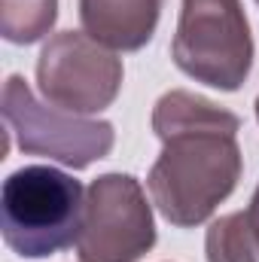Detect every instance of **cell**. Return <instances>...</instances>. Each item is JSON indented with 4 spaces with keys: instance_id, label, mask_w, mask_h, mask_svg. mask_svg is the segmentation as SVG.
<instances>
[{
    "instance_id": "1",
    "label": "cell",
    "mask_w": 259,
    "mask_h": 262,
    "mask_svg": "<svg viewBox=\"0 0 259 262\" xmlns=\"http://www.w3.org/2000/svg\"><path fill=\"white\" fill-rule=\"evenodd\" d=\"M153 131L162 140L146 177L153 204L180 229L201 226L241 180V119L195 92L171 89L153 107Z\"/></svg>"
},
{
    "instance_id": "2",
    "label": "cell",
    "mask_w": 259,
    "mask_h": 262,
    "mask_svg": "<svg viewBox=\"0 0 259 262\" xmlns=\"http://www.w3.org/2000/svg\"><path fill=\"white\" fill-rule=\"evenodd\" d=\"M85 189L52 165L12 171L0 189L3 241L25 259H46L76 244Z\"/></svg>"
},
{
    "instance_id": "3",
    "label": "cell",
    "mask_w": 259,
    "mask_h": 262,
    "mask_svg": "<svg viewBox=\"0 0 259 262\" xmlns=\"http://www.w3.org/2000/svg\"><path fill=\"white\" fill-rule=\"evenodd\" d=\"M171 55L195 82L220 92L241 89L253 67V37L241 0H183Z\"/></svg>"
},
{
    "instance_id": "4",
    "label": "cell",
    "mask_w": 259,
    "mask_h": 262,
    "mask_svg": "<svg viewBox=\"0 0 259 262\" xmlns=\"http://www.w3.org/2000/svg\"><path fill=\"white\" fill-rule=\"evenodd\" d=\"M3 119L21 152L55 159L76 171L104 159L116 143L107 119H85L40 104L21 76H9L3 85Z\"/></svg>"
},
{
    "instance_id": "5",
    "label": "cell",
    "mask_w": 259,
    "mask_h": 262,
    "mask_svg": "<svg viewBox=\"0 0 259 262\" xmlns=\"http://www.w3.org/2000/svg\"><path fill=\"white\" fill-rule=\"evenodd\" d=\"M156 244L153 207L131 174H101L85 189L76 238L82 262H137Z\"/></svg>"
},
{
    "instance_id": "6",
    "label": "cell",
    "mask_w": 259,
    "mask_h": 262,
    "mask_svg": "<svg viewBox=\"0 0 259 262\" xmlns=\"http://www.w3.org/2000/svg\"><path fill=\"white\" fill-rule=\"evenodd\" d=\"M37 85L52 107L73 116H92L116 101L122 89V61L85 31H61L49 37L37 58Z\"/></svg>"
},
{
    "instance_id": "7",
    "label": "cell",
    "mask_w": 259,
    "mask_h": 262,
    "mask_svg": "<svg viewBox=\"0 0 259 262\" xmlns=\"http://www.w3.org/2000/svg\"><path fill=\"white\" fill-rule=\"evenodd\" d=\"M165 0H79L82 31L113 52L143 49L159 25Z\"/></svg>"
},
{
    "instance_id": "8",
    "label": "cell",
    "mask_w": 259,
    "mask_h": 262,
    "mask_svg": "<svg viewBox=\"0 0 259 262\" xmlns=\"http://www.w3.org/2000/svg\"><path fill=\"white\" fill-rule=\"evenodd\" d=\"M58 18V0H0V34L15 46L43 40Z\"/></svg>"
},
{
    "instance_id": "9",
    "label": "cell",
    "mask_w": 259,
    "mask_h": 262,
    "mask_svg": "<svg viewBox=\"0 0 259 262\" xmlns=\"http://www.w3.org/2000/svg\"><path fill=\"white\" fill-rule=\"evenodd\" d=\"M204 253L207 262H259V238L247 220V210L210 223Z\"/></svg>"
},
{
    "instance_id": "10",
    "label": "cell",
    "mask_w": 259,
    "mask_h": 262,
    "mask_svg": "<svg viewBox=\"0 0 259 262\" xmlns=\"http://www.w3.org/2000/svg\"><path fill=\"white\" fill-rule=\"evenodd\" d=\"M247 220H250V226H253V232H256V238H259V186H256V192H253V198H250Z\"/></svg>"
},
{
    "instance_id": "11",
    "label": "cell",
    "mask_w": 259,
    "mask_h": 262,
    "mask_svg": "<svg viewBox=\"0 0 259 262\" xmlns=\"http://www.w3.org/2000/svg\"><path fill=\"white\" fill-rule=\"evenodd\" d=\"M256 119H259V98H256Z\"/></svg>"
},
{
    "instance_id": "12",
    "label": "cell",
    "mask_w": 259,
    "mask_h": 262,
    "mask_svg": "<svg viewBox=\"0 0 259 262\" xmlns=\"http://www.w3.org/2000/svg\"><path fill=\"white\" fill-rule=\"evenodd\" d=\"M256 3H259V0H256Z\"/></svg>"
}]
</instances>
